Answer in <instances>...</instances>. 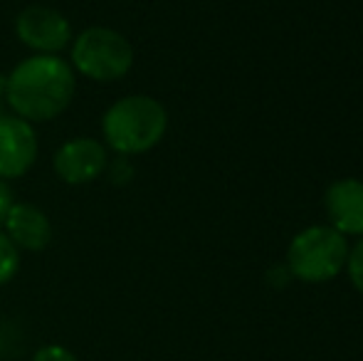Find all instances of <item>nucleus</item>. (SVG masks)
I'll list each match as a JSON object with an SVG mask.
<instances>
[{"label":"nucleus","instance_id":"2","mask_svg":"<svg viewBox=\"0 0 363 361\" xmlns=\"http://www.w3.org/2000/svg\"><path fill=\"white\" fill-rule=\"evenodd\" d=\"M168 129V111L148 94H129L101 116V144L116 156H139L161 144Z\"/></svg>","mask_w":363,"mask_h":361},{"label":"nucleus","instance_id":"16","mask_svg":"<svg viewBox=\"0 0 363 361\" xmlns=\"http://www.w3.org/2000/svg\"><path fill=\"white\" fill-rule=\"evenodd\" d=\"M0 116H3V111H0Z\"/></svg>","mask_w":363,"mask_h":361},{"label":"nucleus","instance_id":"11","mask_svg":"<svg viewBox=\"0 0 363 361\" xmlns=\"http://www.w3.org/2000/svg\"><path fill=\"white\" fill-rule=\"evenodd\" d=\"M346 270H349L351 284L363 294V238L349 250V260H346Z\"/></svg>","mask_w":363,"mask_h":361},{"label":"nucleus","instance_id":"13","mask_svg":"<svg viewBox=\"0 0 363 361\" xmlns=\"http://www.w3.org/2000/svg\"><path fill=\"white\" fill-rule=\"evenodd\" d=\"M106 171H109V176L114 183H126V181H131V176H134V169H131L126 156H116V159L106 166Z\"/></svg>","mask_w":363,"mask_h":361},{"label":"nucleus","instance_id":"8","mask_svg":"<svg viewBox=\"0 0 363 361\" xmlns=\"http://www.w3.org/2000/svg\"><path fill=\"white\" fill-rule=\"evenodd\" d=\"M0 231L15 243L20 252H40L52 240V223L35 203H13Z\"/></svg>","mask_w":363,"mask_h":361},{"label":"nucleus","instance_id":"3","mask_svg":"<svg viewBox=\"0 0 363 361\" xmlns=\"http://www.w3.org/2000/svg\"><path fill=\"white\" fill-rule=\"evenodd\" d=\"M72 70L91 82H119L134 67V48L114 28L94 25L72 38Z\"/></svg>","mask_w":363,"mask_h":361},{"label":"nucleus","instance_id":"10","mask_svg":"<svg viewBox=\"0 0 363 361\" xmlns=\"http://www.w3.org/2000/svg\"><path fill=\"white\" fill-rule=\"evenodd\" d=\"M20 270V250L15 243L0 231V287L8 284Z\"/></svg>","mask_w":363,"mask_h":361},{"label":"nucleus","instance_id":"15","mask_svg":"<svg viewBox=\"0 0 363 361\" xmlns=\"http://www.w3.org/2000/svg\"><path fill=\"white\" fill-rule=\"evenodd\" d=\"M5 84H8V74H0V96H5Z\"/></svg>","mask_w":363,"mask_h":361},{"label":"nucleus","instance_id":"4","mask_svg":"<svg viewBox=\"0 0 363 361\" xmlns=\"http://www.w3.org/2000/svg\"><path fill=\"white\" fill-rule=\"evenodd\" d=\"M349 260V240L331 226H309L294 235L287 250V270L301 282H329Z\"/></svg>","mask_w":363,"mask_h":361},{"label":"nucleus","instance_id":"5","mask_svg":"<svg viewBox=\"0 0 363 361\" xmlns=\"http://www.w3.org/2000/svg\"><path fill=\"white\" fill-rule=\"evenodd\" d=\"M15 35L35 55H60L72 45V25L60 10L48 5H30L15 18Z\"/></svg>","mask_w":363,"mask_h":361},{"label":"nucleus","instance_id":"6","mask_svg":"<svg viewBox=\"0 0 363 361\" xmlns=\"http://www.w3.org/2000/svg\"><path fill=\"white\" fill-rule=\"evenodd\" d=\"M52 166L60 181L69 186H84L104 174L109 166V154L106 146L94 136H74L55 151Z\"/></svg>","mask_w":363,"mask_h":361},{"label":"nucleus","instance_id":"12","mask_svg":"<svg viewBox=\"0 0 363 361\" xmlns=\"http://www.w3.org/2000/svg\"><path fill=\"white\" fill-rule=\"evenodd\" d=\"M33 361H79L74 352H69L62 344H48V347H40L35 352Z\"/></svg>","mask_w":363,"mask_h":361},{"label":"nucleus","instance_id":"7","mask_svg":"<svg viewBox=\"0 0 363 361\" xmlns=\"http://www.w3.org/2000/svg\"><path fill=\"white\" fill-rule=\"evenodd\" d=\"M40 141L35 126L20 116H0V179L25 176L38 161Z\"/></svg>","mask_w":363,"mask_h":361},{"label":"nucleus","instance_id":"9","mask_svg":"<svg viewBox=\"0 0 363 361\" xmlns=\"http://www.w3.org/2000/svg\"><path fill=\"white\" fill-rule=\"evenodd\" d=\"M324 208L329 226L341 235L363 238V181L339 179L326 188Z\"/></svg>","mask_w":363,"mask_h":361},{"label":"nucleus","instance_id":"1","mask_svg":"<svg viewBox=\"0 0 363 361\" xmlns=\"http://www.w3.org/2000/svg\"><path fill=\"white\" fill-rule=\"evenodd\" d=\"M77 74L60 55H33L15 65L5 84V99L15 116L38 124L52 121L72 104Z\"/></svg>","mask_w":363,"mask_h":361},{"label":"nucleus","instance_id":"14","mask_svg":"<svg viewBox=\"0 0 363 361\" xmlns=\"http://www.w3.org/2000/svg\"><path fill=\"white\" fill-rule=\"evenodd\" d=\"M13 191H10V186H8V181L5 179H0V228H3V221H5V216H8V211H10V206H13Z\"/></svg>","mask_w":363,"mask_h":361}]
</instances>
